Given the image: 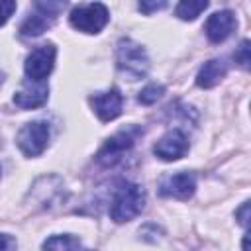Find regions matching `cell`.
Listing matches in <instances>:
<instances>
[{"label": "cell", "mask_w": 251, "mask_h": 251, "mask_svg": "<svg viewBox=\"0 0 251 251\" xmlns=\"http://www.w3.org/2000/svg\"><path fill=\"white\" fill-rule=\"evenodd\" d=\"M143 204H145V194L141 186L133 182H124L114 192L112 206H110V218L116 224L129 222L143 210Z\"/></svg>", "instance_id": "1"}, {"label": "cell", "mask_w": 251, "mask_h": 251, "mask_svg": "<svg viewBox=\"0 0 251 251\" xmlns=\"http://www.w3.org/2000/svg\"><path fill=\"white\" fill-rule=\"evenodd\" d=\"M116 65H118V71L122 75H126L129 80H137V78L145 76V73L149 69V59H147L145 49L139 43L126 37V39H120V43H118Z\"/></svg>", "instance_id": "2"}, {"label": "cell", "mask_w": 251, "mask_h": 251, "mask_svg": "<svg viewBox=\"0 0 251 251\" xmlns=\"http://www.w3.org/2000/svg\"><path fill=\"white\" fill-rule=\"evenodd\" d=\"M110 20L108 8L100 2H90V4H80L76 6L71 16L69 22L75 29L82 31V33H98Z\"/></svg>", "instance_id": "3"}, {"label": "cell", "mask_w": 251, "mask_h": 251, "mask_svg": "<svg viewBox=\"0 0 251 251\" xmlns=\"http://www.w3.org/2000/svg\"><path fill=\"white\" fill-rule=\"evenodd\" d=\"M139 135H141V129L135 127V126L118 131V133L112 135V137L104 143V147L98 151L96 161H98L100 165H104V167H112V165H116V163L122 159V155L133 147V143L137 141Z\"/></svg>", "instance_id": "4"}, {"label": "cell", "mask_w": 251, "mask_h": 251, "mask_svg": "<svg viewBox=\"0 0 251 251\" xmlns=\"http://www.w3.org/2000/svg\"><path fill=\"white\" fill-rule=\"evenodd\" d=\"M16 141L25 157H37L49 143V126L45 122H29L18 131Z\"/></svg>", "instance_id": "5"}, {"label": "cell", "mask_w": 251, "mask_h": 251, "mask_svg": "<svg viewBox=\"0 0 251 251\" xmlns=\"http://www.w3.org/2000/svg\"><path fill=\"white\" fill-rule=\"evenodd\" d=\"M55 55H57V49L53 43H43L35 47L25 57V63H24L25 76L31 80H45L55 67Z\"/></svg>", "instance_id": "6"}, {"label": "cell", "mask_w": 251, "mask_h": 251, "mask_svg": "<svg viewBox=\"0 0 251 251\" xmlns=\"http://www.w3.org/2000/svg\"><path fill=\"white\" fill-rule=\"evenodd\" d=\"M194 188H196V176L192 173H186V171L165 176L159 182V194L167 196V198L186 200L194 194Z\"/></svg>", "instance_id": "7"}, {"label": "cell", "mask_w": 251, "mask_h": 251, "mask_svg": "<svg viewBox=\"0 0 251 251\" xmlns=\"http://www.w3.org/2000/svg\"><path fill=\"white\" fill-rule=\"evenodd\" d=\"M47 96H49V86L45 80L25 78L22 88L14 94V104L24 110H31V108L43 106L47 102Z\"/></svg>", "instance_id": "8"}, {"label": "cell", "mask_w": 251, "mask_h": 251, "mask_svg": "<svg viewBox=\"0 0 251 251\" xmlns=\"http://www.w3.org/2000/svg\"><path fill=\"white\" fill-rule=\"evenodd\" d=\"M90 106L102 122H112L122 114L124 98H122L118 88H110V90H104V92H96L90 98Z\"/></svg>", "instance_id": "9"}, {"label": "cell", "mask_w": 251, "mask_h": 251, "mask_svg": "<svg viewBox=\"0 0 251 251\" xmlns=\"http://www.w3.org/2000/svg\"><path fill=\"white\" fill-rule=\"evenodd\" d=\"M188 151V139L180 129L167 131L153 147V153L163 161H176Z\"/></svg>", "instance_id": "10"}, {"label": "cell", "mask_w": 251, "mask_h": 251, "mask_svg": "<svg viewBox=\"0 0 251 251\" xmlns=\"http://www.w3.org/2000/svg\"><path fill=\"white\" fill-rule=\"evenodd\" d=\"M235 25H237L235 16L229 10H222V12H216V14H212L208 18V22H206V35H208V39L212 43H222V41H226L231 35Z\"/></svg>", "instance_id": "11"}, {"label": "cell", "mask_w": 251, "mask_h": 251, "mask_svg": "<svg viewBox=\"0 0 251 251\" xmlns=\"http://www.w3.org/2000/svg\"><path fill=\"white\" fill-rule=\"evenodd\" d=\"M226 71H227V67H226V63L222 59H212V61L204 63L202 69L198 71L196 84L200 88H212L226 76Z\"/></svg>", "instance_id": "12"}, {"label": "cell", "mask_w": 251, "mask_h": 251, "mask_svg": "<svg viewBox=\"0 0 251 251\" xmlns=\"http://www.w3.org/2000/svg\"><path fill=\"white\" fill-rule=\"evenodd\" d=\"M51 18H47V16H43V14H33V16H29L24 24H22V27H20V33L24 35V37H37V35H41L43 31H47L49 27H51Z\"/></svg>", "instance_id": "13"}, {"label": "cell", "mask_w": 251, "mask_h": 251, "mask_svg": "<svg viewBox=\"0 0 251 251\" xmlns=\"http://www.w3.org/2000/svg\"><path fill=\"white\" fill-rule=\"evenodd\" d=\"M208 0H178L176 4V10H175V16L184 20V22H190V20H196L206 8H208Z\"/></svg>", "instance_id": "14"}, {"label": "cell", "mask_w": 251, "mask_h": 251, "mask_svg": "<svg viewBox=\"0 0 251 251\" xmlns=\"http://www.w3.org/2000/svg\"><path fill=\"white\" fill-rule=\"evenodd\" d=\"M67 2L69 0H35V8H37V14H43L55 20L67 8Z\"/></svg>", "instance_id": "15"}, {"label": "cell", "mask_w": 251, "mask_h": 251, "mask_svg": "<svg viewBox=\"0 0 251 251\" xmlns=\"http://www.w3.org/2000/svg\"><path fill=\"white\" fill-rule=\"evenodd\" d=\"M82 243L73 235H53L43 241V249H78Z\"/></svg>", "instance_id": "16"}, {"label": "cell", "mask_w": 251, "mask_h": 251, "mask_svg": "<svg viewBox=\"0 0 251 251\" xmlns=\"http://www.w3.org/2000/svg\"><path fill=\"white\" fill-rule=\"evenodd\" d=\"M163 92H165V88H163L161 84H147V86L139 92L137 100H139L141 104H153V102L159 100V96H161Z\"/></svg>", "instance_id": "17"}, {"label": "cell", "mask_w": 251, "mask_h": 251, "mask_svg": "<svg viewBox=\"0 0 251 251\" xmlns=\"http://www.w3.org/2000/svg\"><path fill=\"white\" fill-rule=\"evenodd\" d=\"M167 4H169V0H139V10L145 16H149V14H155V12L163 10Z\"/></svg>", "instance_id": "18"}, {"label": "cell", "mask_w": 251, "mask_h": 251, "mask_svg": "<svg viewBox=\"0 0 251 251\" xmlns=\"http://www.w3.org/2000/svg\"><path fill=\"white\" fill-rule=\"evenodd\" d=\"M16 10V0H0V25H4Z\"/></svg>", "instance_id": "19"}, {"label": "cell", "mask_w": 251, "mask_h": 251, "mask_svg": "<svg viewBox=\"0 0 251 251\" xmlns=\"http://www.w3.org/2000/svg\"><path fill=\"white\" fill-rule=\"evenodd\" d=\"M235 63H239L243 69L249 67V41H247V39L241 41L239 49L235 51Z\"/></svg>", "instance_id": "20"}, {"label": "cell", "mask_w": 251, "mask_h": 251, "mask_svg": "<svg viewBox=\"0 0 251 251\" xmlns=\"http://www.w3.org/2000/svg\"><path fill=\"white\" fill-rule=\"evenodd\" d=\"M235 216H237L239 224L245 227V226H247V222H249V202H243V206L235 212Z\"/></svg>", "instance_id": "21"}, {"label": "cell", "mask_w": 251, "mask_h": 251, "mask_svg": "<svg viewBox=\"0 0 251 251\" xmlns=\"http://www.w3.org/2000/svg\"><path fill=\"white\" fill-rule=\"evenodd\" d=\"M16 247V241L6 235V233H0V251H6V249H14Z\"/></svg>", "instance_id": "22"}, {"label": "cell", "mask_w": 251, "mask_h": 251, "mask_svg": "<svg viewBox=\"0 0 251 251\" xmlns=\"http://www.w3.org/2000/svg\"><path fill=\"white\" fill-rule=\"evenodd\" d=\"M2 80H4V75H2V73H0V84H2Z\"/></svg>", "instance_id": "23"}]
</instances>
